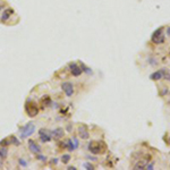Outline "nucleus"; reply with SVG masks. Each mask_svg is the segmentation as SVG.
Segmentation results:
<instances>
[{
  "label": "nucleus",
  "mask_w": 170,
  "mask_h": 170,
  "mask_svg": "<svg viewBox=\"0 0 170 170\" xmlns=\"http://www.w3.org/2000/svg\"><path fill=\"white\" fill-rule=\"evenodd\" d=\"M88 151L92 154H104L107 152V144L103 141H92L88 144Z\"/></svg>",
  "instance_id": "1"
},
{
  "label": "nucleus",
  "mask_w": 170,
  "mask_h": 170,
  "mask_svg": "<svg viewBox=\"0 0 170 170\" xmlns=\"http://www.w3.org/2000/svg\"><path fill=\"white\" fill-rule=\"evenodd\" d=\"M152 42L155 44H160V43L165 42V35H163V27H159L158 30L154 31V33L152 34L151 38Z\"/></svg>",
  "instance_id": "2"
},
{
  "label": "nucleus",
  "mask_w": 170,
  "mask_h": 170,
  "mask_svg": "<svg viewBox=\"0 0 170 170\" xmlns=\"http://www.w3.org/2000/svg\"><path fill=\"white\" fill-rule=\"evenodd\" d=\"M25 109H26V112H27V115H29L30 117H35V116L39 114L38 104H37L35 102H33V101H29V102L26 103Z\"/></svg>",
  "instance_id": "3"
},
{
  "label": "nucleus",
  "mask_w": 170,
  "mask_h": 170,
  "mask_svg": "<svg viewBox=\"0 0 170 170\" xmlns=\"http://www.w3.org/2000/svg\"><path fill=\"white\" fill-rule=\"evenodd\" d=\"M35 130V126L33 123H29L27 125H25L24 127L21 129V137L22 138H26L29 136H31Z\"/></svg>",
  "instance_id": "4"
},
{
  "label": "nucleus",
  "mask_w": 170,
  "mask_h": 170,
  "mask_svg": "<svg viewBox=\"0 0 170 170\" xmlns=\"http://www.w3.org/2000/svg\"><path fill=\"white\" fill-rule=\"evenodd\" d=\"M39 135H40V138H41V141L43 143L50 142V139H51V133L48 129H44V128L40 129L39 130Z\"/></svg>",
  "instance_id": "5"
},
{
  "label": "nucleus",
  "mask_w": 170,
  "mask_h": 170,
  "mask_svg": "<svg viewBox=\"0 0 170 170\" xmlns=\"http://www.w3.org/2000/svg\"><path fill=\"white\" fill-rule=\"evenodd\" d=\"M61 87H62V90H64V92H65V94H66L67 96H72V95L74 94V85L72 84L70 82L64 83Z\"/></svg>",
  "instance_id": "6"
},
{
  "label": "nucleus",
  "mask_w": 170,
  "mask_h": 170,
  "mask_svg": "<svg viewBox=\"0 0 170 170\" xmlns=\"http://www.w3.org/2000/svg\"><path fill=\"white\" fill-rule=\"evenodd\" d=\"M70 70H72V74L74 76H80L82 74V69L76 65V64H70Z\"/></svg>",
  "instance_id": "7"
},
{
  "label": "nucleus",
  "mask_w": 170,
  "mask_h": 170,
  "mask_svg": "<svg viewBox=\"0 0 170 170\" xmlns=\"http://www.w3.org/2000/svg\"><path fill=\"white\" fill-rule=\"evenodd\" d=\"M29 147H30V150H31L33 153H39V152H40L39 145H37V143H35L34 141H32V139L29 141Z\"/></svg>",
  "instance_id": "8"
},
{
  "label": "nucleus",
  "mask_w": 170,
  "mask_h": 170,
  "mask_svg": "<svg viewBox=\"0 0 170 170\" xmlns=\"http://www.w3.org/2000/svg\"><path fill=\"white\" fill-rule=\"evenodd\" d=\"M146 165H147V160H139V161H137V162L135 163V166H134V169L143 170V169H145Z\"/></svg>",
  "instance_id": "9"
},
{
  "label": "nucleus",
  "mask_w": 170,
  "mask_h": 170,
  "mask_svg": "<svg viewBox=\"0 0 170 170\" xmlns=\"http://www.w3.org/2000/svg\"><path fill=\"white\" fill-rule=\"evenodd\" d=\"M78 135H80V137L82 139L88 138V133H87V129H86L85 126H81V127L78 128Z\"/></svg>",
  "instance_id": "10"
},
{
  "label": "nucleus",
  "mask_w": 170,
  "mask_h": 170,
  "mask_svg": "<svg viewBox=\"0 0 170 170\" xmlns=\"http://www.w3.org/2000/svg\"><path fill=\"white\" fill-rule=\"evenodd\" d=\"M52 135H53L54 139H60V138L64 136V129H62V128H56V129L52 131Z\"/></svg>",
  "instance_id": "11"
},
{
  "label": "nucleus",
  "mask_w": 170,
  "mask_h": 170,
  "mask_svg": "<svg viewBox=\"0 0 170 170\" xmlns=\"http://www.w3.org/2000/svg\"><path fill=\"white\" fill-rule=\"evenodd\" d=\"M150 78L152 80V81H159V80H161L162 78V74H161V70H158V72H155V73H153L151 76H150Z\"/></svg>",
  "instance_id": "12"
},
{
  "label": "nucleus",
  "mask_w": 170,
  "mask_h": 170,
  "mask_svg": "<svg viewBox=\"0 0 170 170\" xmlns=\"http://www.w3.org/2000/svg\"><path fill=\"white\" fill-rule=\"evenodd\" d=\"M161 74H162V78H166L167 81L170 82V72L167 68H162L161 69Z\"/></svg>",
  "instance_id": "13"
},
{
  "label": "nucleus",
  "mask_w": 170,
  "mask_h": 170,
  "mask_svg": "<svg viewBox=\"0 0 170 170\" xmlns=\"http://www.w3.org/2000/svg\"><path fill=\"white\" fill-rule=\"evenodd\" d=\"M11 13H13V10L7 9V10L2 14V16H1V21H3V22H5V21H7V19H8V17L10 16V14H11Z\"/></svg>",
  "instance_id": "14"
},
{
  "label": "nucleus",
  "mask_w": 170,
  "mask_h": 170,
  "mask_svg": "<svg viewBox=\"0 0 170 170\" xmlns=\"http://www.w3.org/2000/svg\"><path fill=\"white\" fill-rule=\"evenodd\" d=\"M69 160H70V155H69V154H64L62 158H61V161H62L64 163H68Z\"/></svg>",
  "instance_id": "15"
},
{
  "label": "nucleus",
  "mask_w": 170,
  "mask_h": 170,
  "mask_svg": "<svg viewBox=\"0 0 170 170\" xmlns=\"http://www.w3.org/2000/svg\"><path fill=\"white\" fill-rule=\"evenodd\" d=\"M0 157L3 159L7 157V149L6 147H0Z\"/></svg>",
  "instance_id": "16"
},
{
  "label": "nucleus",
  "mask_w": 170,
  "mask_h": 170,
  "mask_svg": "<svg viewBox=\"0 0 170 170\" xmlns=\"http://www.w3.org/2000/svg\"><path fill=\"white\" fill-rule=\"evenodd\" d=\"M42 103L43 104H49L50 103V98L49 96H45L42 99Z\"/></svg>",
  "instance_id": "17"
},
{
  "label": "nucleus",
  "mask_w": 170,
  "mask_h": 170,
  "mask_svg": "<svg viewBox=\"0 0 170 170\" xmlns=\"http://www.w3.org/2000/svg\"><path fill=\"white\" fill-rule=\"evenodd\" d=\"M84 167L86 168V169H88V170H94V167H93L92 165H90V163H85Z\"/></svg>",
  "instance_id": "18"
},
{
  "label": "nucleus",
  "mask_w": 170,
  "mask_h": 170,
  "mask_svg": "<svg viewBox=\"0 0 170 170\" xmlns=\"http://www.w3.org/2000/svg\"><path fill=\"white\" fill-rule=\"evenodd\" d=\"M10 142H8L7 139H2L1 142H0V145H6V144H9Z\"/></svg>",
  "instance_id": "19"
},
{
  "label": "nucleus",
  "mask_w": 170,
  "mask_h": 170,
  "mask_svg": "<svg viewBox=\"0 0 170 170\" xmlns=\"http://www.w3.org/2000/svg\"><path fill=\"white\" fill-rule=\"evenodd\" d=\"M73 142H74V146H75V149H77V146H78V142H77V139H76V138H73Z\"/></svg>",
  "instance_id": "20"
},
{
  "label": "nucleus",
  "mask_w": 170,
  "mask_h": 170,
  "mask_svg": "<svg viewBox=\"0 0 170 170\" xmlns=\"http://www.w3.org/2000/svg\"><path fill=\"white\" fill-rule=\"evenodd\" d=\"M11 141H14V143H15V144H16V145H18V144H19V142H17V139H16V138H15V137H14V136H13V137H11Z\"/></svg>",
  "instance_id": "21"
},
{
  "label": "nucleus",
  "mask_w": 170,
  "mask_h": 170,
  "mask_svg": "<svg viewBox=\"0 0 170 170\" xmlns=\"http://www.w3.org/2000/svg\"><path fill=\"white\" fill-rule=\"evenodd\" d=\"M145 168H146V169H149V170H151V169H152V168H153V163H151V165H149V166H147V167H145Z\"/></svg>",
  "instance_id": "22"
},
{
  "label": "nucleus",
  "mask_w": 170,
  "mask_h": 170,
  "mask_svg": "<svg viewBox=\"0 0 170 170\" xmlns=\"http://www.w3.org/2000/svg\"><path fill=\"white\" fill-rule=\"evenodd\" d=\"M167 34H168V35L170 37V27H168V29H167Z\"/></svg>",
  "instance_id": "23"
},
{
  "label": "nucleus",
  "mask_w": 170,
  "mask_h": 170,
  "mask_svg": "<svg viewBox=\"0 0 170 170\" xmlns=\"http://www.w3.org/2000/svg\"><path fill=\"white\" fill-rule=\"evenodd\" d=\"M68 170H76V168H75V167H69Z\"/></svg>",
  "instance_id": "24"
},
{
  "label": "nucleus",
  "mask_w": 170,
  "mask_h": 170,
  "mask_svg": "<svg viewBox=\"0 0 170 170\" xmlns=\"http://www.w3.org/2000/svg\"><path fill=\"white\" fill-rule=\"evenodd\" d=\"M168 143H169V144H170V138H169V139H168Z\"/></svg>",
  "instance_id": "25"
}]
</instances>
